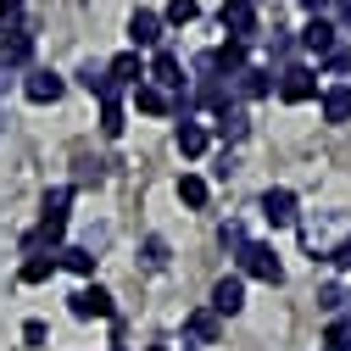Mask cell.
<instances>
[{"instance_id":"6da1fadb","label":"cell","mask_w":351,"mask_h":351,"mask_svg":"<svg viewBox=\"0 0 351 351\" xmlns=\"http://www.w3.org/2000/svg\"><path fill=\"white\" fill-rule=\"evenodd\" d=\"M240 274H251V279H262V285H279L285 279V268H279V256L268 251V245H240Z\"/></svg>"},{"instance_id":"7a4b0ae2","label":"cell","mask_w":351,"mask_h":351,"mask_svg":"<svg viewBox=\"0 0 351 351\" xmlns=\"http://www.w3.org/2000/svg\"><path fill=\"white\" fill-rule=\"evenodd\" d=\"M313 95H318V73L313 67H285L279 73V101L301 106V101H313Z\"/></svg>"},{"instance_id":"3957f363","label":"cell","mask_w":351,"mask_h":351,"mask_svg":"<svg viewBox=\"0 0 351 351\" xmlns=\"http://www.w3.org/2000/svg\"><path fill=\"white\" fill-rule=\"evenodd\" d=\"M217 23H223L234 39H240V45H245V39L256 34V12H251V0H223V12H217Z\"/></svg>"},{"instance_id":"277c9868","label":"cell","mask_w":351,"mask_h":351,"mask_svg":"<svg viewBox=\"0 0 351 351\" xmlns=\"http://www.w3.org/2000/svg\"><path fill=\"white\" fill-rule=\"evenodd\" d=\"M240 306H245V285H240V274H229V279L212 285V313H217V318H234Z\"/></svg>"},{"instance_id":"5b68a950","label":"cell","mask_w":351,"mask_h":351,"mask_svg":"<svg viewBox=\"0 0 351 351\" xmlns=\"http://www.w3.org/2000/svg\"><path fill=\"white\" fill-rule=\"evenodd\" d=\"M335 34H340L335 23H324V17H313V23L301 28V45L313 51V56H335V51H340V39H335Z\"/></svg>"},{"instance_id":"8992f818","label":"cell","mask_w":351,"mask_h":351,"mask_svg":"<svg viewBox=\"0 0 351 351\" xmlns=\"http://www.w3.org/2000/svg\"><path fill=\"white\" fill-rule=\"evenodd\" d=\"M73 318H112V295H106L101 285L78 290V295H73Z\"/></svg>"},{"instance_id":"52a82bcc","label":"cell","mask_w":351,"mask_h":351,"mask_svg":"<svg viewBox=\"0 0 351 351\" xmlns=\"http://www.w3.org/2000/svg\"><path fill=\"white\" fill-rule=\"evenodd\" d=\"M262 217H268L274 229L295 223V195H290V190H268V195H262Z\"/></svg>"},{"instance_id":"ba28073f","label":"cell","mask_w":351,"mask_h":351,"mask_svg":"<svg viewBox=\"0 0 351 351\" xmlns=\"http://www.w3.org/2000/svg\"><path fill=\"white\" fill-rule=\"evenodd\" d=\"M23 95H28L34 106H51V101H62V78H56V73H34V78L23 84Z\"/></svg>"},{"instance_id":"9c48e42d","label":"cell","mask_w":351,"mask_h":351,"mask_svg":"<svg viewBox=\"0 0 351 351\" xmlns=\"http://www.w3.org/2000/svg\"><path fill=\"white\" fill-rule=\"evenodd\" d=\"M128 39H134V45H156L162 39V17L156 12H134L128 17Z\"/></svg>"},{"instance_id":"30bf717a","label":"cell","mask_w":351,"mask_h":351,"mask_svg":"<svg viewBox=\"0 0 351 351\" xmlns=\"http://www.w3.org/2000/svg\"><path fill=\"white\" fill-rule=\"evenodd\" d=\"M184 329L201 340V346H217V335H223V324H217V313H190L184 318Z\"/></svg>"},{"instance_id":"8fae6325","label":"cell","mask_w":351,"mask_h":351,"mask_svg":"<svg viewBox=\"0 0 351 351\" xmlns=\"http://www.w3.org/2000/svg\"><path fill=\"white\" fill-rule=\"evenodd\" d=\"M151 78H156V90H162V84H167V90H179V56H173V51H156V62H151Z\"/></svg>"},{"instance_id":"7c38bea8","label":"cell","mask_w":351,"mask_h":351,"mask_svg":"<svg viewBox=\"0 0 351 351\" xmlns=\"http://www.w3.org/2000/svg\"><path fill=\"white\" fill-rule=\"evenodd\" d=\"M0 51H6V62H28L34 56V34L28 28H6V45Z\"/></svg>"},{"instance_id":"4fadbf2b","label":"cell","mask_w":351,"mask_h":351,"mask_svg":"<svg viewBox=\"0 0 351 351\" xmlns=\"http://www.w3.org/2000/svg\"><path fill=\"white\" fill-rule=\"evenodd\" d=\"M179 151H184V156H201V151H206V128H201V123H190V117L179 123Z\"/></svg>"},{"instance_id":"5bb4252c","label":"cell","mask_w":351,"mask_h":351,"mask_svg":"<svg viewBox=\"0 0 351 351\" xmlns=\"http://www.w3.org/2000/svg\"><path fill=\"white\" fill-rule=\"evenodd\" d=\"M324 117H329V123H346V117H351V90H346V84L324 95Z\"/></svg>"},{"instance_id":"9a60e30c","label":"cell","mask_w":351,"mask_h":351,"mask_svg":"<svg viewBox=\"0 0 351 351\" xmlns=\"http://www.w3.org/2000/svg\"><path fill=\"white\" fill-rule=\"evenodd\" d=\"M206 67H229V73H245V45H240V39H229V45L217 51Z\"/></svg>"},{"instance_id":"2e32d148","label":"cell","mask_w":351,"mask_h":351,"mask_svg":"<svg viewBox=\"0 0 351 351\" xmlns=\"http://www.w3.org/2000/svg\"><path fill=\"white\" fill-rule=\"evenodd\" d=\"M134 106H140V112H151V117H156V112H167V95H162V90H156V84H134Z\"/></svg>"},{"instance_id":"e0dca14e","label":"cell","mask_w":351,"mask_h":351,"mask_svg":"<svg viewBox=\"0 0 351 351\" xmlns=\"http://www.w3.org/2000/svg\"><path fill=\"white\" fill-rule=\"evenodd\" d=\"M217 134H223V140H245V112L223 106V112H217Z\"/></svg>"},{"instance_id":"ac0fdd59","label":"cell","mask_w":351,"mask_h":351,"mask_svg":"<svg viewBox=\"0 0 351 351\" xmlns=\"http://www.w3.org/2000/svg\"><path fill=\"white\" fill-rule=\"evenodd\" d=\"M106 78H112V84H117V78L128 84V78H145V67H140V56H134V51H123V56L112 62V73H106Z\"/></svg>"},{"instance_id":"d6986e66","label":"cell","mask_w":351,"mask_h":351,"mask_svg":"<svg viewBox=\"0 0 351 351\" xmlns=\"http://www.w3.org/2000/svg\"><path fill=\"white\" fill-rule=\"evenodd\" d=\"M51 274H56V256H28V262H23V279H28V285H45Z\"/></svg>"},{"instance_id":"ffe728a7","label":"cell","mask_w":351,"mask_h":351,"mask_svg":"<svg viewBox=\"0 0 351 351\" xmlns=\"http://www.w3.org/2000/svg\"><path fill=\"white\" fill-rule=\"evenodd\" d=\"M56 262H62V268H73V274H95V256L84 251V245H67V251H62Z\"/></svg>"},{"instance_id":"44dd1931","label":"cell","mask_w":351,"mask_h":351,"mask_svg":"<svg viewBox=\"0 0 351 351\" xmlns=\"http://www.w3.org/2000/svg\"><path fill=\"white\" fill-rule=\"evenodd\" d=\"M324 351H351V318H335V324H329Z\"/></svg>"},{"instance_id":"7402d4cb","label":"cell","mask_w":351,"mask_h":351,"mask_svg":"<svg viewBox=\"0 0 351 351\" xmlns=\"http://www.w3.org/2000/svg\"><path fill=\"white\" fill-rule=\"evenodd\" d=\"M240 78H245V84H240V90H245L251 101H256V95H268V90H274V78H268V73H262V67H245Z\"/></svg>"},{"instance_id":"603a6c76","label":"cell","mask_w":351,"mask_h":351,"mask_svg":"<svg viewBox=\"0 0 351 351\" xmlns=\"http://www.w3.org/2000/svg\"><path fill=\"white\" fill-rule=\"evenodd\" d=\"M179 201H184V206H206V184L195 179V173H184V179H179Z\"/></svg>"},{"instance_id":"cb8c5ba5","label":"cell","mask_w":351,"mask_h":351,"mask_svg":"<svg viewBox=\"0 0 351 351\" xmlns=\"http://www.w3.org/2000/svg\"><path fill=\"white\" fill-rule=\"evenodd\" d=\"M101 134H106V140H117V134H123V106H117V101H106V106H101Z\"/></svg>"},{"instance_id":"d4e9b609","label":"cell","mask_w":351,"mask_h":351,"mask_svg":"<svg viewBox=\"0 0 351 351\" xmlns=\"http://www.w3.org/2000/svg\"><path fill=\"white\" fill-rule=\"evenodd\" d=\"M195 17H201L195 0H167V23H195Z\"/></svg>"},{"instance_id":"484cf974","label":"cell","mask_w":351,"mask_h":351,"mask_svg":"<svg viewBox=\"0 0 351 351\" xmlns=\"http://www.w3.org/2000/svg\"><path fill=\"white\" fill-rule=\"evenodd\" d=\"M145 268H167V245L162 240H145Z\"/></svg>"},{"instance_id":"4316f807","label":"cell","mask_w":351,"mask_h":351,"mask_svg":"<svg viewBox=\"0 0 351 351\" xmlns=\"http://www.w3.org/2000/svg\"><path fill=\"white\" fill-rule=\"evenodd\" d=\"M340 301H346V295H340L335 285H324V290H318V306H329V313H335V306H340Z\"/></svg>"},{"instance_id":"83f0119b","label":"cell","mask_w":351,"mask_h":351,"mask_svg":"<svg viewBox=\"0 0 351 351\" xmlns=\"http://www.w3.org/2000/svg\"><path fill=\"white\" fill-rule=\"evenodd\" d=\"M335 262H340V268H351V234H346V240L335 245Z\"/></svg>"},{"instance_id":"f1b7e54d","label":"cell","mask_w":351,"mask_h":351,"mask_svg":"<svg viewBox=\"0 0 351 351\" xmlns=\"http://www.w3.org/2000/svg\"><path fill=\"white\" fill-rule=\"evenodd\" d=\"M301 6H306V12H324V6H329V0H301Z\"/></svg>"},{"instance_id":"f546056e","label":"cell","mask_w":351,"mask_h":351,"mask_svg":"<svg viewBox=\"0 0 351 351\" xmlns=\"http://www.w3.org/2000/svg\"><path fill=\"white\" fill-rule=\"evenodd\" d=\"M340 23H346V28H351V0H346V6H340Z\"/></svg>"},{"instance_id":"4dcf8cb0","label":"cell","mask_w":351,"mask_h":351,"mask_svg":"<svg viewBox=\"0 0 351 351\" xmlns=\"http://www.w3.org/2000/svg\"><path fill=\"white\" fill-rule=\"evenodd\" d=\"M0 6H17V0H0Z\"/></svg>"},{"instance_id":"1f68e13d","label":"cell","mask_w":351,"mask_h":351,"mask_svg":"<svg viewBox=\"0 0 351 351\" xmlns=\"http://www.w3.org/2000/svg\"><path fill=\"white\" fill-rule=\"evenodd\" d=\"M151 351H162V346H151Z\"/></svg>"},{"instance_id":"d6a6232c","label":"cell","mask_w":351,"mask_h":351,"mask_svg":"<svg viewBox=\"0 0 351 351\" xmlns=\"http://www.w3.org/2000/svg\"><path fill=\"white\" fill-rule=\"evenodd\" d=\"M117 351H123V346H117Z\"/></svg>"}]
</instances>
